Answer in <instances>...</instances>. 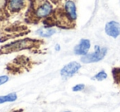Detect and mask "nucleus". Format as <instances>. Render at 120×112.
Returning <instances> with one entry per match:
<instances>
[{
    "mask_svg": "<svg viewBox=\"0 0 120 112\" xmlns=\"http://www.w3.org/2000/svg\"><path fill=\"white\" fill-rule=\"evenodd\" d=\"M35 43H36V40L30 39L18 40L3 46L1 48V53H9V52L21 51L23 49L30 48L35 44Z\"/></svg>",
    "mask_w": 120,
    "mask_h": 112,
    "instance_id": "f257e3e1",
    "label": "nucleus"
},
{
    "mask_svg": "<svg viewBox=\"0 0 120 112\" xmlns=\"http://www.w3.org/2000/svg\"><path fill=\"white\" fill-rule=\"evenodd\" d=\"M107 53V48L105 47H100L98 45L95 46V51L92 53H87V55L81 57V62L82 63L89 64L95 63L103 60Z\"/></svg>",
    "mask_w": 120,
    "mask_h": 112,
    "instance_id": "f03ea898",
    "label": "nucleus"
},
{
    "mask_svg": "<svg viewBox=\"0 0 120 112\" xmlns=\"http://www.w3.org/2000/svg\"><path fill=\"white\" fill-rule=\"evenodd\" d=\"M81 65L77 62H71L65 65L60 70V75L63 78H70L80 70Z\"/></svg>",
    "mask_w": 120,
    "mask_h": 112,
    "instance_id": "7ed1b4c3",
    "label": "nucleus"
},
{
    "mask_svg": "<svg viewBox=\"0 0 120 112\" xmlns=\"http://www.w3.org/2000/svg\"><path fill=\"white\" fill-rule=\"evenodd\" d=\"M52 12V6L49 2L44 0L35 11V16L38 18L48 17Z\"/></svg>",
    "mask_w": 120,
    "mask_h": 112,
    "instance_id": "20e7f679",
    "label": "nucleus"
},
{
    "mask_svg": "<svg viewBox=\"0 0 120 112\" xmlns=\"http://www.w3.org/2000/svg\"><path fill=\"white\" fill-rule=\"evenodd\" d=\"M106 35L109 37L116 39L120 35V23L115 21H110L106 23L105 27Z\"/></svg>",
    "mask_w": 120,
    "mask_h": 112,
    "instance_id": "39448f33",
    "label": "nucleus"
},
{
    "mask_svg": "<svg viewBox=\"0 0 120 112\" xmlns=\"http://www.w3.org/2000/svg\"><path fill=\"white\" fill-rule=\"evenodd\" d=\"M91 47V42L87 39H82L79 41V43L75 46L74 49V52L76 55L85 56L88 53V51Z\"/></svg>",
    "mask_w": 120,
    "mask_h": 112,
    "instance_id": "423d86ee",
    "label": "nucleus"
},
{
    "mask_svg": "<svg viewBox=\"0 0 120 112\" xmlns=\"http://www.w3.org/2000/svg\"><path fill=\"white\" fill-rule=\"evenodd\" d=\"M63 3L70 18L74 22H75L77 20V9H76L75 3L72 0H64Z\"/></svg>",
    "mask_w": 120,
    "mask_h": 112,
    "instance_id": "0eeeda50",
    "label": "nucleus"
},
{
    "mask_svg": "<svg viewBox=\"0 0 120 112\" xmlns=\"http://www.w3.org/2000/svg\"><path fill=\"white\" fill-rule=\"evenodd\" d=\"M56 33V30L52 28H40L39 30H37V34L41 37H45L48 38L51 37Z\"/></svg>",
    "mask_w": 120,
    "mask_h": 112,
    "instance_id": "6e6552de",
    "label": "nucleus"
},
{
    "mask_svg": "<svg viewBox=\"0 0 120 112\" xmlns=\"http://www.w3.org/2000/svg\"><path fill=\"white\" fill-rule=\"evenodd\" d=\"M17 99V95L16 93H8L6 96H0V104L7 102H13Z\"/></svg>",
    "mask_w": 120,
    "mask_h": 112,
    "instance_id": "1a4fd4ad",
    "label": "nucleus"
},
{
    "mask_svg": "<svg viewBox=\"0 0 120 112\" xmlns=\"http://www.w3.org/2000/svg\"><path fill=\"white\" fill-rule=\"evenodd\" d=\"M25 3V0H11L9 3V6L11 10L14 12L19 11L20 9L23 8Z\"/></svg>",
    "mask_w": 120,
    "mask_h": 112,
    "instance_id": "9d476101",
    "label": "nucleus"
},
{
    "mask_svg": "<svg viewBox=\"0 0 120 112\" xmlns=\"http://www.w3.org/2000/svg\"><path fill=\"white\" fill-rule=\"evenodd\" d=\"M112 75L116 84L120 85V68H114L112 70Z\"/></svg>",
    "mask_w": 120,
    "mask_h": 112,
    "instance_id": "9b49d317",
    "label": "nucleus"
},
{
    "mask_svg": "<svg viewBox=\"0 0 120 112\" xmlns=\"http://www.w3.org/2000/svg\"><path fill=\"white\" fill-rule=\"evenodd\" d=\"M107 78V74L104 70H101L98 72L94 77H92V79H96L97 81H102Z\"/></svg>",
    "mask_w": 120,
    "mask_h": 112,
    "instance_id": "f8f14e48",
    "label": "nucleus"
},
{
    "mask_svg": "<svg viewBox=\"0 0 120 112\" xmlns=\"http://www.w3.org/2000/svg\"><path fill=\"white\" fill-rule=\"evenodd\" d=\"M84 89H85V85H84L83 84H79L74 85V87L72 88V90L74 92H81Z\"/></svg>",
    "mask_w": 120,
    "mask_h": 112,
    "instance_id": "ddd939ff",
    "label": "nucleus"
},
{
    "mask_svg": "<svg viewBox=\"0 0 120 112\" xmlns=\"http://www.w3.org/2000/svg\"><path fill=\"white\" fill-rule=\"evenodd\" d=\"M9 79L8 75H1L0 76V86L4 84L5 83H7Z\"/></svg>",
    "mask_w": 120,
    "mask_h": 112,
    "instance_id": "4468645a",
    "label": "nucleus"
},
{
    "mask_svg": "<svg viewBox=\"0 0 120 112\" xmlns=\"http://www.w3.org/2000/svg\"><path fill=\"white\" fill-rule=\"evenodd\" d=\"M55 49L56 51H60V46L59 44H56V47H55Z\"/></svg>",
    "mask_w": 120,
    "mask_h": 112,
    "instance_id": "2eb2a0df",
    "label": "nucleus"
},
{
    "mask_svg": "<svg viewBox=\"0 0 120 112\" xmlns=\"http://www.w3.org/2000/svg\"><path fill=\"white\" fill-rule=\"evenodd\" d=\"M13 112H23V110H22V109L16 110V111H13Z\"/></svg>",
    "mask_w": 120,
    "mask_h": 112,
    "instance_id": "dca6fc26",
    "label": "nucleus"
},
{
    "mask_svg": "<svg viewBox=\"0 0 120 112\" xmlns=\"http://www.w3.org/2000/svg\"><path fill=\"white\" fill-rule=\"evenodd\" d=\"M65 112H70V111H65Z\"/></svg>",
    "mask_w": 120,
    "mask_h": 112,
    "instance_id": "f3484780",
    "label": "nucleus"
}]
</instances>
